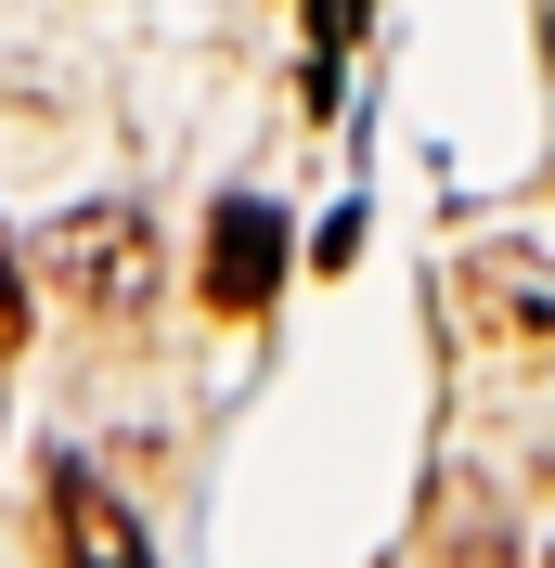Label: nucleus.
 Segmentation results:
<instances>
[{
	"label": "nucleus",
	"instance_id": "obj_1",
	"mask_svg": "<svg viewBox=\"0 0 555 568\" xmlns=\"http://www.w3.org/2000/svg\"><path fill=\"white\" fill-rule=\"evenodd\" d=\"M39 272H52V297H65L78 323H142L155 311V220L142 207H65L52 220V246H39Z\"/></svg>",
	"mask_w": 555,
	"mask_h": 568
},
{
	"label": "nucleus",
	"instance_id": "obj_2",
	"mask_svg": "<svg viewBox=\"0 0 555 568\" xmlns=\"http://www.w3.org/2000/svg\"><path fill=\"white\" fill-rule=\"evenodd\" d=\"M39 556H52V568H155V542H142V517L78 453H52V465H39Z\"/></svg>",
	"mask_w": 555,
	"mask_h": 568
},
{
	"label": "nucleus",
	"instance_id": "obj_3",
	"mask_svg": "<svg viewBox=\"0 0 555 568\" xmlns=\"http://www.w3.org/2000/svg\"><path fill=\"white\" fill-rule=\"evenodd\" d=\"M272 297H284V207L220 194V220H208V311L220 323H259Z\"/></svg>",
	"mask_w": 555,
	"mask_h": 568
},
{
	"label": "nucleus",
	"instance_id": "obj_4",
	"mask_svg": "<svg viewBox=\"0 0 555 568\" xmlns=\"http://www.w3.org/2000/svg\"><path fill=\"white\" fill-rule=\"evenodd\" d=\"M465 297H478V311H504V323H491L504 349H543V336H555V272H543V258H517V246L465 258Z\"/></svg>",
	"mask_w": 555,
	"mask_h": 568
}]
</instances>
